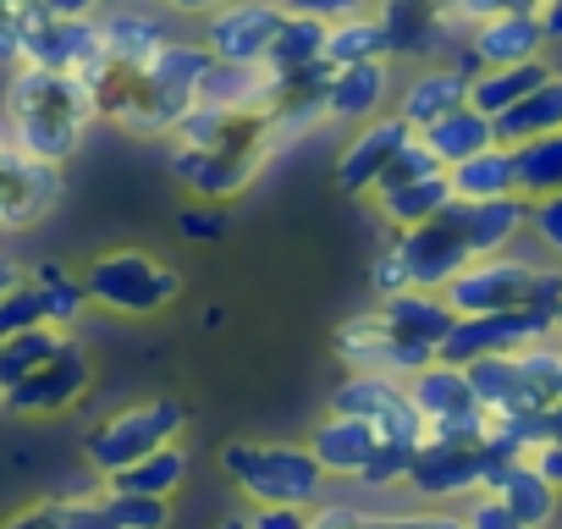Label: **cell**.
Listing matches in <instances>:
<instances>
[{"mask_svg": "<svg viewBox=\"0 0 562 529\" xmlns=\"http://www.w3.org/2000/svg\"><path fill=\"white\" fill-rule=\"evenodd\" d=\"M204 67H210L204 45L166 40L144 67H116V61L100 56L83 72V89H89L100 122H116L122 133H171L199 105Z\"/></svg>", "mask_w": 562, "mask_h": 529, "instance_id": "1", "label": "cell"}, {"mask_svg": "<svg viewBox=\"0 0 562 529\" xmlns=\"http://www.w3.org/2000/svg\"><path fill=\"white\" fill-rule=\"evenodd\" d=\"M7 144H18L23 155L34 160H50V166H67L89 127L100 122L94 116V100L83 89V78L72 72H50V67H12V83H7Z\"/></svg>", "mask_w": 562, "mask_h": 529, "instance_id": "2", "label": "cell"}, {"mask_svg": "<svg viewBox=\"0 0 562 529\" xmlns=\"http://www.w3.org/2000/svg\"><path fill=\"white\" fill-rule=\"evenodd\" d=\"M452 315H491V309H551L562 304V264H529L518 254L469 259L441 288Z\"/></svg>", "mask_w": 562, "mask_h": 529, "instance_id": "3", "label": "cell"}, {"mask_svg": "<svg viewBox=\"0 0 562 529\" xmlns=\"http://www.w3.org/2000/svg\"><path fill=\"white\" fill-rule=\"evenodd\" d=\"M221 474L248 496V507H315L326 469L293 441H226Z\"/></svg>", "mask_w": 562, "mask_h": 529, "instance_id": "4", "label": "cell"}, {"mask_svg": "<svg viewBox=\"0 0 562 529\" xmlns=\"http://www.w3.org/2000/svg\"><path fill=\"white\" fill-rule=\"evenodd\" d=\"M83 293L111 315H160L182 299V277L149 248H111L83 271Z\"/></svg>", "mask_w": 562, "mask_h": 529, "instance_id": "5", "label": "cell"}, {"mask_svg": "<svg viewBox=\"0 0 562 529\" xmlns=\"http://www.w3.org/2000/svg\"><path fill=\"white\" fill-rule=\"evenodd\" d=\"M463 370H469V386H474V397H480V408L491 419L535 414V408H551L557 403L562 342H535L524 353H491V359H474Z\"/></svg>", "mask_w": 562, "mask_h": 529, "instance_id": "6", "label": "cell"}, {"mask_svg": "<svg viewBox=\"0 0 562 529\" xmlns=\"http://www.w3.org/2000/svg\"><path fill=\"white\" fill-rule=\"evenodd\" d=\"M182 430H188V403L182 397H144V403H127L111 419H100L83 436V458H89V469L116 474L133 458H149V452L182 441Z\"/></svg>", "mask_w": 562, "mask_h": 529, "instance_id": "7", "label": "cell"}, {"mask_svg": "<svg viewBox=\"0 0 562 529\" xmlns=\"http://www.w3.org/2000/svg\"><path fill=\"white\" fill-rule=\"evenodd\" d=\"M513 458L518 452L507 441H496V436H485V441H436V436H425L414 463H408V474H403V485L414 496H425V502H452V496L491 491L496 469L513 463Z\"/></svg>", "mask_w": 562, "mask_h": 529, "instance_id": "8", "label": "cell"}, {"mask_svg": "<svg viewBox=\"0 0 562 529\" xmlns=\"http://www.w3.org/2000/svg\"><path fill=\"white\" fill-rule=\"evenodd\" d=\"M331 414L364 419L375 430V441H425V414L408 397V381L386 375V370H348L331 392Z\"/></svg>", "mask_w": 562, "mask_h": 529, "instance_id": "9", "label": "cell"}, {"mask_svg": "<svg viewBox=\"0 0 562 529\" xmlns=\"http://www.w3.org/2000/svg\"><path fill=\"white\" fill-rule=\"evenodd\" d=\"M392 248H397V259L408 264V282H414V288L441 293V288L463 271V264L474 259L469 232H463V204L452 199L441 215H430V221H419V226L392 232Z\"/></svg>", "mask_w": 562, "mask_h": 529, "instance_id": "10", "label": "cell"}, {"mask_svg": "<svg viewBox=\"0 0 562 529\" xmlns=\"http://www.w3.org/2000/svg\"><path fill=\"white\" fill-rule=\"evenodd\" d=\"M551 309H491V315H458L441 353L447 364H474L491 353H524L535 342H551Z\"/></svg>", "mask_w": 562, "mask_h": 529, "instance_id": "11", "label": "cell"}, {"mask_svg": "<svg viewBox=\"0 0 562 529\" xmlns=\"http://www.w3.org/2000/svg\"><path fill=\"white\" fill-rule=\"evenodd\" d=\"M100 56H105L100 50V18H50V12L34 7V0H23V61L29 67L83 78Z\"/></svg>", "mask_w": 562, "mask_h": 529, "instance_id": "12", "label": "cell"}, {"mask_svg": "<svg viewBox=\"0 0 562 529\" xmlns=\"http://www.w3.org/2000/svg\"><path fill=\"white\" fill-rule=\"evenodd\" d=\"M89 381H94V364H89V353L67 337L29 381H18L12 392H0V408L18 414V419H50V414L78 408V397L89 392Z\"/></svg>", "mask_w": 562, "mask_h": 529, "instance_id": "13", "label": "cell"}, {"mask_svg": "<svg viewBox=\"0 0 562 529\" xmlns=\"http://www.w3.org/2000/svg\"><path fill=\"white\" fill-rule=\"evenodd\" d=\"M61 193H67L61 166L34 160L18 144H0V232H23L45 221L61 204Z\"/></svg>", "mask_w": 562, "mask_h": 529, "instance_id": "14", "label": "cell"}, {"mask_svg": "<svg viewBox=\"0 0 562 529\" xmlns=\"http://www.w3.org/2000/svg\"><path fill=\"white\" fill-rule=\"evenodd\" d=\"M414 138V127L397 116V111H381L375 122L353 127V138L342 144L337 155V188L353 193V199H370L381 188V177L392 171V160L403 155V144Z\"/></svg>", "mask_w": 562, "mask_h": 529, "instance_id": "15", "label": "cell"}, {"mask_svg": "<svg viewBox=\"0 0 562 529\" xmlns=\"http://www.w3.org/2000/svg\"><path fill=\"white\" fill-rule=\"evenodd\" d=\"M281 0H232V7L204 18V50L215 61H265L276 29H281Z\"/></svg>", "mask_w": 562, "mask_h": 529, "instance_id": "16", "label": "cell"}, {"mask_svg": "<svg viewBox=\"0 0 562 529\" xmlns=\"http://www.w3.org/2000/svg\"><path fill=\"white\" fill-rule=\"evenodd\" d=\"M265 149H171V171L182 177V188L199 199V204H226L237 199L259 171H265Z\"/></svg>", "mask_w": 562, "mask_h": 529, "instance_id": "17", "label": "cell"}, {"mask_svg": "<svg viewBox=\"0 0 562 529\" xmlns=\"http://www.w3.org/2000/svg\"><path fill=\"white\" fill-rule=\"evenodd\" d=\"M392 100V61H359V67H331L326 83V122L364 127L386 111Z\"/></svg>", "mask_w": 562, "mask_h": 529, "instance_id": "18", "label": "cell"}, {"mask_svg": "<svg viewBox=\"0 0 562 529\" xmlns=\"http://www.w3.org/2000/svg\"><path fill=\"white\" fill-rule=\"evenodd\" d=\"M375 23H381L392 56H436L441 40L452 34L447 0H381Z\"/></svg>", "mask_w": 562, "mask_h": 529, "instance_id": "19", "label": "cell"}, {"mask_svg": "<svg viewBox=\"0 0 562 529\" xmlns=\"http://www.w3.org/2000/svg\"><path fill=\"white\" fill-rule=\"evenodd\" d=\"M408 397L425 414V425H452V419L485 414L480 397H474V386H469V370L463 364H447V359H430L419 375H408Z\"/></svg>", "mask_w": 562, "mask_h": 529, "instance_id": "20", "label": "cell"}, {"mask_svg": "<svg viewBox=\"0 0 562 529\" xmlns=\"http://www.w3.org/2000/svg\"><path fill=\"white\" fill-rule=\"evenodd\" d=\"M463 45L480 56V67H518V61H535L546 34H540V18L535 12H496L485 23H474L463 34Z\"/></svg>", "mask_w": 562, "mask_h": 529, "instance_id": "21", "label": "cell"}, {"mask_svg": "<svg viewBox=\"0 0 562 529\" xmlns=\"http://www.w3.org/2000/svg\"><path fill=\"white\" fill-rule=\"evenodd\" d=\"M381 320H386V331H392L397 342H414V348L441 353V342H447V331H452V320H458V315L447 309V299H441V293L403 288V293L381 299Z\"/></svg>", "mask_w": 562, "mask_h": 529, "instance_id": "22", "label": "cell"}, {"mask_svg": "<svg viewBox=\"0 0 562 529\" xmlns=\"http://www.w3.org/2000/svg\"><path fill=\"white\" fill-rule=\"evenodd\" d=\"M458 105H469V78H463L458 67H447V61L419 67V72L403 83V94H397V116H403L414 133H425L430 122H441V116L458 111Z\"/></svg>", "mask_w": 562, "mask_h": 529, "instance_id": "23", "label": "cell"}, {"mask_svg": "<svg viewBox=\"0 0 562 529\" xmlns=\"http://www.w3.org/2000/svg\"><path fill=\"white\" fill-rule=\"evenodd\" d=\"M375 430L364 425V419H348V414H326L321 425H315V436H310V452H315V463L326 469V480L337 474V480H359L364 469H370V458H375Z\"/></svg>", "mask_w": 562, "mask_h": 529, "instance_id": "24", "label": "cell"}, {"mask_svg": "<svg viewBox=\"0 0 562 529\" xmlns=\"http://www.w3.org/2000/svg\"><path fill=\"white\" fill-rule=\"evenodd\" d=\"M166 40H171L166 23L155 12H144V7H105L100 12V50L116 67H144Z\"/></svg>", "mask_w": 562, "mask_h": 529, "instance_id": "25", "label": "cell"}, {"mask_svg": "<svg viewBox=\"0 0 562 529\" xmlns=\"http://www.w3.org/2000/svg\"><path fill=\"white\" fill-rule=\"evenodd\" d=\"M458 204H463V199H458ZM463 232H469L474 259L507 254V248L518 243V232H529V199H524V193H502V199L463 204Z\"/></svg>", "mask_w": 562, "mask_h": 529, "instance_id": "26", "label": "cell"}, {"mask_svg": "<svg viewBox=\"0 0 562 529\" xmlns=\"http://www.w3.org/2000/svg\"><path fill=\"white\" fill-rule=\"evenodd\" d=\"M265 100H270V72H265L259 61H215V56H210V67H204V78H199V105L265 116Z\"/></svg>", "mask_w": 562, "mask_h": 529, "instance_id": "27", "label": "cell"}, {"mask_svg": "<svg viewBox=\"0 0 562 529\" xmlns=\"http://www.w3.org/2000/svg\"><path fill=\"white\" fill-rule=\"evenodd\" d=\"M491 496H502L529 529H546V524L557 518V485L535 469V458H513V463H502L496 480H491Z\"/></svg>", "mask_w": 562, "mask_h": 529, "instance_id": "28", "label": "cell"}, {"mask_svg": "<svg viewBox=\"0 0 562 529\" xmlns=\"http://www.w3.org/2000/svg\"><path fill=\"white\" fill-rule=\"evenodd\" d=\"M370 199H375L381 221L392 232H403V226H419V221L441 215L452 204V182H447V171H430V177H414V182H397V188H375Z\"/></svg>", "mask_w": 562, "mask_h": 529, "instance_id": "29", "label": "cell"}, {"mask_svg": "<svg viewBox=\"0 0 562 529\" xmlns=\"http://www.w3.org/2000/svg\"><path fill=\"white\" fill-rule=\"evenodd\" d=\"M326 29H331V23H321V18H299V12H288L259 67H265L270 78H288V72H310V67H321V61H326Z\"/></svg>", "mask_w": 562, "mask_h": 529, "instance_id": "30", "label": "cell"}, {"mask_svg": "<svg viewBox=\"0 0 562 529\" xmlns=\"http://www.w3.org/2000/svg\"><path fill=\"white\" fill-rule=\"evenodd\" d=\"M496 144H524V138H540V133H562V72H551L546 83H535L513 111H502L496 122Z\"/></svg>", "mask_w": 562, "mask_h": 529, "instance_id": "31", "label": "cell"}, {"mask_svg": "<svg viewBox=\"0 0 562 529\" xmlns=\"http://www.w3.org/2000/svg\"><path fill=\"white\" fill-rule=\"evenodd\" d=\"M188 452H182V441H171V447H160V452H149V458H133L127 469H116V474H105V485L111 491H127V496H177L182 485H188Z\"/></svg>", "mask_w": 562, "mask_h": 529, "instance_id": "32", "label": "cell"}, {"mask_svg": "<svg viewBox=\"0 0 562 529\" xmlns=\"http://www.w3.org/2000/svg\"><path fill=\"white\" fill-rule=\"evenodd\" d=\"M447 182H452V199L463 204H480V199H502V193H518V177H513V149L507 144H491L458 166H447Z\"/></svg>", "mask_w": 562, "mask_h": 529, "instance_id": "33", "label": "cell"}, {"mask_svg": "<svg viewBox=\"0 0 562 529\" xmlns=\"http://www.w3.org/2000/svg\"><path fill=\"white\" fill-rule=\"evenodd\" d=\"M392 348H397V337L386 331L381 309H364L331 331V353L342 370H392Z\"/></svg>", "mask_w": 562, "mask_h": 529, "instance_id": "34", "label": "cell"}, {"mask_svg": "<svg viewBox=\"0 0 562 529\" xmlns=\"http://www.w3.org/2000/svg\"><path fill=\"white\" fill-rule=\"evenodd\" d=\"M551 78V67L535 56V61H518V67H485L480 78H469V105L480 111V116H502V111H513L535 83H546Z\"/></svg>", "mask_w": 562, "mask_h": 529, "instance_id": "35", "label": "cell"}, {"mask_svg": "<svg viewBox=\"0 0 562 529\" xmlns=\"http://www.w3.org/2000/svg\"><path fill=\"white\" fill-rule=\"evenodd\" d=\"M419 138L430 144V155H436L441 166H458V160L491 149V144H496V127H491V116H480L474 105H458V111H447L441 122H430Z\"/></svg>", "mask_w": 562, "mask_h": 529, "instance_id": "36", "label": "cell"}, {"mask_svg": "<svg viewBox=\"0 0 562 529\" xmlns=\"http://www.w3.org/2000/svg\"><path fill=\"white\" fill-rule=\"evenodd\" d=\"M513 177L524 199H546L562 188V133H540L513 144Z\"/></svg>", "mask_w": 562, "mask_h": 529, "instance_id": "37", "label": "cell"}, {"mask_svg": "<svg viewBox=\"0 0 562 529\" xmlns=\"http://www.w3.org/2000/svg\"><path fill=\"white\" fill-rule=\"evenodd\" d=\"M359 61H392L381 23L364 18V12L326 29V67H359Z\"/></svg>", "mask_w": 562, "mask_h": 529, "instance_id": "38", "label": "cell"}, {"mask_svg": "<svg viewBox=\"0 0 562 529\" xmlns=\"http://www.w3.org/2000/svg\"><path fill=\"white\" fill-rule=\"evenodd\" d=\"M61 342H67V331H56V326H29L18 337H0V392H12L18 381H29Z\"/></svg>", "mask_w": 562, "mask_h": 529, "instance_id": "39", "label": "cell"}, {"mask_svg": "<svg viewBox=\"0 0 562 529\" xmlns=\"http://www.w3.org/2000/svg\"><path fill=\"white\" fill-rule=\"evenodd\" d=\"M29 282L40 288V299H45V320H50L56 331H67V326L83 315V304H89L83 277L61 271V264H34V277H29Z\"/></svg>", "mask_w": 562, "mask_h": 529, "instance_id": "40", "label": "cell"}, {"mask_svg": "<svg viewBox=\"0 0 562 529\" xmlns=\"http://www.w3.org/2000/svg\"><path fill=\"white\" fill-rule=\"evenodd\" d=\"M100 496H105L116 529H166L171 524V502L166 496H127V491H111V485H100Z\"/></svg>", "mask_w": 562, "mask_h": 529, "instance_id": "41", "label": "cell"}, {"mask_svg": "<svg viewBox=\"0 0 562 529\" xmlns=\"http://www.w3.org/2000/svg\"><path fill=\"white\" fill-rule=\"evenodd\" d=\"M29 326H50V320H45V299H40V288L23 277L7 299H0V337H18V331H29Z\"/></svg>", "mask_w": 562, "mask_h": 529, "instance_id": "42", "label": "cell"}, {"mask_svg": "<svg viewBox=\"0 0 562 529\" xmlns=\"http://www.w3.org/2000/svg\"><path fill=\"white\" fill-rule=\"evenodd\" d=\"M359 529H463V513L419 507V513H364Z\"/></svg>", "mask_w": 562, "mask_h": 529, "instance_id": "43", "label": "cell"}, {"mask_svg": "<svg viewBox=\"0 0 562 529\" xmlns=\"http://www.w3.org/2000/svg\"><path fill=\"white\" fill-rule=\"evenodd\" d=\"M56 518H61V529H116L100 491L94 496H56Z\"/></svg>", "mask_w": 562, "mask_h": 529, "instance_id": "44", "label": "cell"}, {"mask_svg": "<svg viewBox=\"0 0 562 529\" xmlns=\"http://www.w3.org/2000/svg\"><path fill=\"white\" fill-rule=\"evenodd\" d=\"M529 237L562 259V188L546 193V199H529Z\"/></svg>", "mask_w": 562, "mask_h": 529, "instance_id": "45", "label": "cell"}, {"mask_svg": "<svg viewBox=\"0 0 562 529\" xmlns=\"http://www.w3.org/2000/svg\"><path fill=\"white\" fill-rule=\"evenodd\" d=\"M463 529H529L502 496H491V491H474L469 496V507H463Z\"/></svg>", "mask_w": 562, "mask_h": 529, "instance_id": "46", "label": "cell"}, {"mask_svg": "<svg viewBox=\"0 0 562 529\" xmlns=\"http://www.w3.org/2000/svg\"><path fill=\"white\" fill-rule=\"evenodd\" d=\"M430 171H447V166H441V160L430 155V144L414 133V138L403 144V155L392 160V171L381 177V188H397V182H414V177H430Z\"/></svg>", "mask_w": 562, "mask_h": 529, "instance_id": "47", "label": "cell"}, {"mask_svg": "<svg viewBox=\"0 0 562 529\" xmlns=\"http://www.w3.org/2000/svg\"><path fill=\"white\" fill-rule=\"evenodd\" d=\"M370 288H375V299H392V293L414 288V282H408V264L397 259V248H392V243H386V248L375 254V264H370Z\"/></svg>", "mask_w": 562, "mask_h": 529, "instance_id": "48", "label": "cell"}, {"mask_svg": "<svg viewBox=\"0 0 562 529\" xmlns=\"http://www.w3.org/2000/svg\"><path fill=\"white\" fill-rule=\"evenodd\" d=\"M23 61V0H7L0 7V67Z\"/></svg>", "mask_w": 562, "mask_h": 529, "instance_id": "49", "label": "cell"}, {"mask_svg": "<svg viewBox=\"0 0 562 529\" xmlns=\"http://www.w3.org/2000/svg\"><path fill=\"white\" fill-rule=\"evenodd\" d=\"M281 12L321 18V23H342V18H359V12H364V0H281Z\"/></svg>", "mask_w": 562, "mask_h": 529, "instance_id": "50", "label": "cell"}, {"mask_svg": "<svg viewBox=\"0 0 562 529\" xmlns=\"http://www.w3.org/2000/svg\"><path fill=\"white\" fill-rule=\"evenodd\" d=\"M221 232H226L221 204H199V210H188V215H182V237H193V243H215Z\"/></svg>", "mask_w": 562, "mask_h": 529, "instance_id": "51", "label": "cell"}, {"mask_svg": "<svg viewBox=\"0 0 562 529\" xmlns=\"http://www.w3.org/2000/svg\"><path fill=\"white\" fill-rule=\"evenodd\" d=\"M248 529H310V507H248Z\"/></svg>", "mask_w": 562, "mask_h": 529, "instance_id": "52", "label": "cell"}, {"mask_svg": "<svg viewBox=\"0 0 562 529\" xmlns=\"http://www.w3.org/2000/svg\"><path fill=\"white\" fill-rule=\"evenodd\" d=\"M359 524H364V507H353V502L310 507V529H359Z\"/></svg>", "mask_w": 562, "mask_h": 529, "instance_id": "53", "label": "cell"}, {"mask_svg": "<svg viewBox=\"0 0 562 529\" xmlns=\"http://www.w3.org/2000/svg\"><path fill=\"white\" fill-rule=\"evenodd\" d=\"M0 529H61V518H56V502H29L12 518H0Z\"/></svg>", "mask_w": 562, "mask_h": 529, "instance_id": "54", "label": "cell"}, {"mask_svg": "<svg viewBox=\"0 0 562 529\" xmlns=\"http://www.w3.org/2000/svg\"><path fill=\"white\" fill-rule=\"evenodd\" d=\"M40 12H50V18H100L105 7H116V0H34Z\"/></svg>", "mask_w": 562, "mask_h": 529, "instance_id": "55", "label": "cell"}, {"mask_svg": "<svg viewBox=\"0 0 562 529\" xmlns=\"http://www.w3.org/2000/svg\"><path fill=\"white\" fill-rule=\"evenodd\" d=\"M529 458H535V469H540V474L562 491V441H546V447H535Z\"/></svg>", "mask_w": 562, "mask_h": 529, "instance_id": "56", "label": "cell"}, {"mask_svg": "<svg viewBox=\"0 0 562 529\" xmlns=\"http://www.w3.org/2000/svg\"><path fill=\"white\" fill-rule=\"evenodd\" d=\"M535 18H540V34H546V45H557V40H562V0H540V7H535Z\"/></svg>", "mask_w": 562, "mask_h": 529, "instance_id": "57", "label": "cell"}, {"mask_svg": "<svg viewBox=\"0 0 562 529\" xmlns=\"http://www.w3.org/2000/svg\"><path fill=\"white\" fill-rule=\"evenodd\" d=\"M171 12H188V18H210V12H221V7H232V0H166Z\"/></svg>", "mask_w": 562, "mask_h": 529, "instance_id": "58", "label": "cell"}, {"mask_svg": "<svg viewBox=\"0 0 562 529\" xmlns=\"http://www.w3.org/2000/svg\"><path fill=\"white\" fill-rule=\"evenodd\" d=\"M18 282H23V264H18L12 254H0V299H7Z\"/></svg>", "mask_w": 562, "mask_h": 529, "instance_id": "59", "label": "cell"}, {"mask_svg": "<svg viewBox=\"0 0 562 529\" xmlns=\"http://www.w3.org/2000/svg\"><path fill=\"white\" fill-rule=\"evenodd\" d=\"M215 529H248V513H232V518H221Z\"/></svg>", "mask_w": 562, "mask_h": 529, "instance_id": "60", "label": "cell"}, {"mask_svg": "<svg viewBox=\"0 0 562 529\" xmlns=\"http://www.w3.org/2000/svg\"><path fill=\"white\" fill-rule=\"evenodd\" d=\"M551 331H557V342H562V304H557V315H551Z\"/></svg>", "mask_w": 562, "mask_h": 529, "instance_id": "61", "label": "cell"}, {"mask_svg": "<svg viewBox=\"0 0 562 529\" xmlns=\"http://www.w3.org/2000/svg\"><path fill=\"white\" fill-rule=\"evenodd\" d=\"M557 397H562V370H557Z\"/></svg>", "mask_w": 562, "mask_h": 529, "instance_id": "62", "label": "cell"}, {"mask_svg": "<svg viewBox=\"0 0 562 529\" xmlns=\"http://www.w3.org/2000/svg\"><path fill=\"white\" fill-rule=\"evenodd\" d=\"M0 7H7V0H0Z\"/></svg>", "mask_w": 562, "mask_h": 529, "instance_id": "63", "label": "cell"}, {"mask_svg": "<svg viewBox=\"0 0 562 529\" xmlns=\"http://www.w3.org/2000/svg\"><path fill=\"white\" fill-rule=\"evenodd\" d=\"M0 144H7V138H0Z\"/></svg>", "mask_w": 562, "mask_h": 529, "instance_id": "64", "label": "cell"}]
</instances>
